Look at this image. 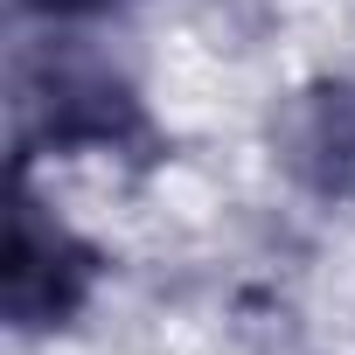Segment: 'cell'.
<instances>
[{
  "label": "cell",
  "instance_id": "2",
  "mask_svg": "<svg viewBox=\"0 0 355 355\" xmlns=\"http://www.w3.org/2000/svg\"><path fill=\"white\" fill-rule=\"evenodd\" d=\"M21 112H28V125L49 146H125V139H139L132 91L112 70H98V63H49V70H35Z\"/></svg>",
  "mask_w": 355,
  "mask_h": 355
},
{
  "label": "cell",
  "instance_id": "3",
  "mask_svg": "<svg viewBox=\"0 0 355 355\" xmlns=\"http://www.w3.org/2000/svg\"><path fill=\"white\" fill-rule=\"evenodd\" d=\"M35 15H49V21H77V15H105V8H119V0H28Z\"/></svg>",
  "mask_w": 355,
  "mask_h": 355
},
{
  "label": "cell",
  "instance_id": "1",
  "mask_svg": "<svg viewBox=\"0 0 355 355\" xmlns=\"http://www.w3.org/2000/svg\"><path fill=\"white\" fill-rule=\"evenodd\" d=\"M91 293V251L42 216L28 189H15V230H8V320L15 327H56Z\"/></svg>",
  "mask_w": 355,
  "mask_h": 355
}]
</instances>
